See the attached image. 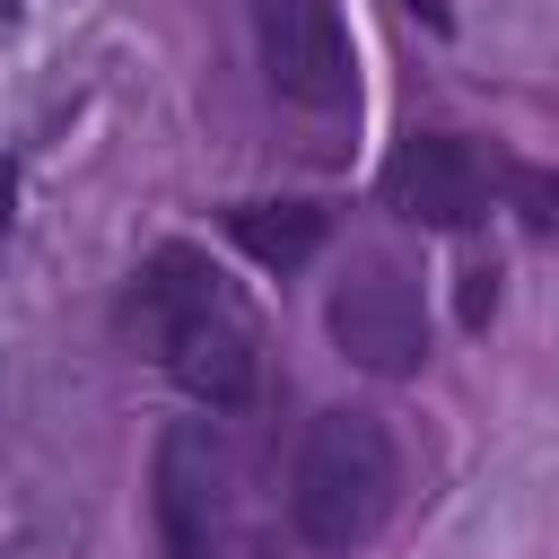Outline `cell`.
Masks as SVG:
<instances>
[{"instance_id": "cell-1", "label": "cell", "mask_w": 559, "mask_h": 559, "mask_svg": "<svg viewBox=\"0 0 559 559\" xmlns=\"http://www.w3.org/2000/svg\"><path fill=\"white\" fill-rule=\"evenodd\" d=\"M402 498V454H393V428L376 411H314L306 437H297V472H288V524L306 550L323 559H349L384 533Z\"/></svg>"}, {"instance_id": "cell-2", "label": "cell", "mask_w": 559, "mask_h": 559, "mask_svg": "<svg viewBox=\"0 0 559 559\" xmlns=\"http://www.w3.org/2000/svg\"><path fill=\"white\" fill-rule=\"evenodd\" d=\"M323 332L349 367L367 376H419L428 358V297L411 280V262L393 253H349V271L323 297Z\"/></svg>"}, {"instance_id": "cell-3", "label": "cell", "mask_w": 559, "mask_h": 559, "mask_svg": "<svg viewBox=\"0 0 559 559\" xmlns=\"http://www.w3.org/2000/svg\"><path fill=\"white\" fill-rule=\"evenodd\" d=\"M148 507H157V550L166 559H218L227 550V507H236V472L210 419H175L157 437V472H148Z\"/></svg>"}, {"instance_id": "cell-4", "label": "cell", "mask_w": 559, "mask_h": 559, "mask_svg": "<svg viewBox=\"0 0 559 559\" xmlns=\"http://www.w3.org/2000/svg\"><path fill=\"white\" fill-rule=\"evenodd\" d=\"M245 9H253V44H262V70L280 96H297L314 114L358 105V52L341 26V0H245Z\"/></svg>"}, {"instance_id": "cell-5", "label": "cell", "mask_w": 559, "mask_h": 559, "mask_svg": "<svg viewBox=\"0 0 559 559\" xmlns=\"http://www.w3.org/2000/svg\"><path fill=\"white\" fill-rule=\"evenodd\" d=\"M376 192H384V210H402V218H419V227H472V218H489L498 166H489L472 140H454V131H411V140L384 157Z\"/></svg>"}, {"instance_id": "cell-6", "label": "cell", "mask_w": 559, "mask_h": 559, "mask_svg": "<svg viewBox=\"0 0 559 559\" xmlns=\"http://www.w3.org/2000/svg\"><path fill=\"white\" fill-rule=\"evenodd\" d=\"M157 358H166V376H175L192 402H210V411H236V402L253 393V323L236 314L227 288L201 297V306L157 341Z\"/></svg>"}, {"instance_id": "cell-7", "label": "cell", "mask_w": 559, "mask_h": 559, "mask_svg": "<svg viewBox=\"0 0 559 559\" xmlns=\"http://www.w3.org/2000/svg\"><path fill=\"white\" fill-rule=\"evenodd\" d=\"M227 236H236L262 271H297V262L323 245V210H314V201H236V210H227Z\"/></svg>"}, {"instance_id": "cell-8", "label": "cell", "mask_w": 559, "mask_h": 559, "mask_svg": "<svg viewBox=\"0 0 559 559\" xmlns=\"http://www.w3.org/2000/svg\"><path fill=\"white\" fill-rule=\"evenodd\" d=\"M498 183L515 192V210H533L542 227H559V166H498Z\"/></svg>"}, {"instance_id": "cell-9", "label": "cell", "mask_w": 559, "mask_h": 559, "mask_svg": "<svg viewBox=\"0 0 559 559\" xmlns=\"http://www.w3.org/2000/svg\"><path fill=\"white\" fill-rule=\"evenodd\" d=\"M489 314H498V262H472V271H463V323L480 332Z\"/></svg>"}, {"instance_id": "cell-10", "label": "cell", "mask_w": 559, "mask_h": 559, "mask_svg": "<svg viewBox=\"0 0 559 559\" xmlns=\"http://www.w3.org/2000/svg\"><path fill=\"white\" fill-rule=\"evenodd\" d=\"M0 218H9V166H0Z\"/></svg>"}]
</instances>
